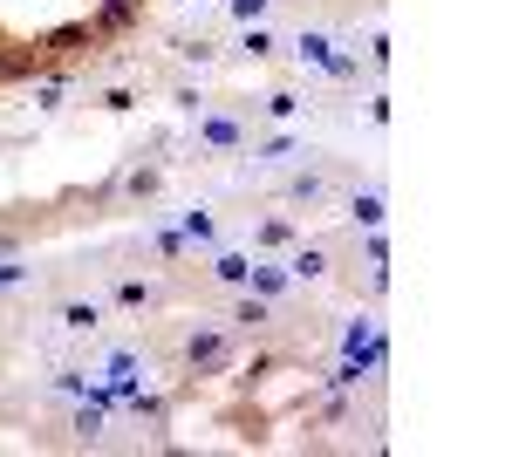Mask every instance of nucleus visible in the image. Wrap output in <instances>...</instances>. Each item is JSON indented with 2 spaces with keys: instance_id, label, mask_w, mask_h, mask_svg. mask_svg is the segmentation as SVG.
Listing matches in <instances>:
<instances>
[{
  "instance_id": "f257e3e1",
  "label": "nucleus",
  "mask_w": 512,
  "mask_h": 457,
  "mask_svg": "<svg viewBox=\"0 0 512 457\" xmlns=\"http://www.w3.org/2000/svg\"><path fill=\"white\" fill-rule=\"evenodd\" d=\"M233 362V335L226 328H185L178 335V376H219Z\"/></svg>"
},
{
  "instance_id": "f03ea898",
  "label": "nucleus",
  "mask_w": 512,
  "mask_h": 457,
  "mask_svg": "<svg viewBox=\"0 0 512 457\" xmlns=\"http://www.w3.org/2000/svg\"><path fill=\"white\" fill-rule=\"evenodd\" d=\"M158 191H164V164H158V157H144V164H130L103 198H110V205H151Z\"/></svg>"
},
{
  "instance_id": "7ed1b4c3",
  "label": "nucleus",
  "mask_w": 512,
  "mask_h": 457,
  "mask_svg": "<svg viewBox=\"0 0 512 457\" xmlns=\"http://www.w3.org/2000/svg\"><path fill=\"white\" fill-rule=\"evenodd\" d=\"M137 21H144V0H96V14H89V41L103 48V41L130 35Z\"/></svg>"
},
{
  "instance_id": "20e7f679",
  "label": "nucleus",
  "mask_w": 512,
  "mask_h": 457,
  "mask_svg": "<svg viewBox=\"0 0 512 457\" xmlns=\"http://www.w3.org/2000/svg\"><path fill=\"white\" fill-rule=\"evenodd\" d=\"M198 144L205 151H246V123L226 110H198Z\"/></svg>"
},
{
  "instance_id": "39448f33",
  "label": "nucleus",
  "mask_w": 512,
  "mask_h": 457,
  "mask_svg": "<svg viewBox=\"0 0 512 457\" xmlns=\"http://www.w3.org/2000/svg\"><path fill=\"white\" fill-rule=\"evenodd\" d=\"M328 198H335V178H328V171H294V178H287V205H308V212H315Z\"/></svg>"
},
{
  "instance_id": "423d86ee",
  "label": "nucleus",
  "mask_w": 512,
  "mask_h": 457,
  "mask_svg": "<svg viewBox=\"0 0 512 457\" xmlns=\"http://www.w3.org/2000/svg\"><path fill=\"white\" fill-rule=\"evenodd\" d=\"M321 273H328V246H294L287 280H321Z\"/></svg>"
},
{
  "instance_id": "0eeeda50",
  "label": "nucleus",
  "mask_w": 512,
  "mask_h": 457,
  "mask_svg": "<svg viewBox=\"0 0 512 457\" xmlns=\"http://www.w3.org/2000/svg\"><path fill=\"white\" fill-rule=\"evenodd\" d=\"M246 294L280 301V294H287V267H246Z\"/></svg>"
},
{
  "instance_id": "6e6552de",
  "label": "nucleus",
  "mask_w": 512,
  "mask_h": 457,
  "mask_svg": "<svg viewBox=\"0 0 512 457\" xmlns=\"http://www.w3.org/2000/svg\"><path fill=\"white\" fill-rule=\"evenodd\" d=\"M233 321L246 328V335H267V321H274V301H260V294H246V301L233 307Z\"/></svg>"
},
{
  "instance_id": "1a4fd4ad",
  "label": "nucleus",
  "mask_w": 512,
  "mask_h": 457,
  "mask_svg": "<svg viewBox=\"0 0 512 457\" xmlns=\"http://www.w3.org/2000/svg\"><path fill=\"white\" fill-rule=\"evenodd\" d=\"M349 219L362 232H376V226H383V191H355V198H349Z\"/></svg>"
},
{
  "instance_id": "9d476101",
  "label": "nucleus",
  "mask_w": 512,
  "mask_h": 457,
  "mask_svg": "<svg viewBox=\"0 0 512 457\" xmlns=\"http://www.w3.org/2000/svg\"><path fill=\"white\" fill-rule=\"evenodd\" d=\"M151 301H158V287H151V280H137V273H123V280H117V307L137 314V307H151Z\"/></svg>"
},
{
  "instance_id": "9b49d317",
  "label": "nucleus",
  "mask_w": 512,
  "mask_h": 457,
  "mask_svg": "<svg viewBox=\"0 0 512 457\" xmlns=\"http://www.w3.org/2000/svg\"><path fill=\"white\" fill-rule=\"evenodd\" d=\"M62 328H76V335L103 328V307H96V301H62Z\"/></svg>"
},
{
  "instance_id": "f8f14e48",
  "label": "nucleus",
  "mask_w": 512,
  "mask_h": 457,
  "mask_svg": "<svg viewBox=\"0 0 512 457\" xmlns=\"http://www.w3.org/2000/svg\"><path fill=\"white\" fill-rule=\"evenodd\" d=\"M246 267H253L246 253H219V260H212V280H219V287H246Z\"/></svg>"
},
{
  "instance_id": "ddd939ff",
  "label": "nucleus",
  "mask_w": 512,
  "mask_h": 457,
  "mask_svg": "<svg viewBox=\"0 0 512 457\" xmlns=\"http://www.w3.org/2000/svg\"><path fill=\"white\" fill-rule=\"evenodd\" d=\"M171 48H178V62H192V69H205V62H219V48H212L205 35H185V41H171Z\"/></svg>"
},
{
  "instance_id": "4468645a",
  "label": "nucleus",
  "mask_w": 512,
  "mask_h": 457,
  "mask_svg": "<svg viewBox=\"0 0 512 457\" xmlns=\"http://www.w3.org/2000/svg\"><path fill=\"white\" fill-rule=\"evenodd\" d=\"M185 239H198V246H212V239H219V226H212V212H185Z\"/></svg>"
},
{
  "instance_id": "2eb2a0df",
  "label": "nucleus",
  "mask_w": 512,
  "mask_h": 457,
  "mask_svg": "<svg viewBox=\"0 0 512 457\" xmlns=\"http://www.w3.org/2000/svg\"><path fill=\"white\" fill-rule=\"evenodd\" d=\"M239 48H246L253 62H267V55H274V35H267L260 21H246V41H239Z\"/></svg>"
},
{
  "instance_id": "dca6fc26",
  "label": "nucleus",
  "mask_w": 512,
  "mask_h": 457,
  "mask_svg": "<svg viewBox=\"0 0 512 457\" xmlns=\"http://www.w3.org/2000/svg\"><path fill=\"white\" fill-rule=\"evenodd\" d=\"M96 103H103V110H110V116H123V110H130V103H137V89H130V82H110V89H103Z\"/></svg>"
},
{
  "instance_id": "f3484780",
  "label": "nucleus",
  "mask_w": 512,
  "mask_h": 457,
  "mask_svg": "<svg viewBox=\"0 0 512 457\" xmlns=\"http://www.w3.org/2000/svg\"><path fill=\"white\" fill-rule=\"evenodd\" d=\"M301 55H308V62H321V69L335 62V48H328V35H301Z\"/></svg>"
},
{
  "instance_id": "a211bd4d",
  "label": "nucleus",
  "mask_w": 512,
  "mask_h": 457,
  "mask_svg": "<svg viewBox=\"0 0 512 457\" xmlns=\"http://www.w3.org/2000/svg\"><path fill=\"white\" fill-rule=\"evenodd\" d=\"M260 246H294V226H287V219H267V226H260Z\"/></svg>"
},
{
  "instance_id": "6ab92c4d",
  "label": "nucleus",
  "mask_w": 512,
  "mask_h": 457,
  "mask_svg": "<svg viewBox=\"0 0 512 457\" xmlns=\"http://www.w3.org/2000/svg\"><path fill=\"white\" fill-rule=\"evenodd\" d=\"M253 157H260V164H280V157H294V137H267Z\"/></svg>"
},
{
  "instance_id": "aec40b11",
  "label": "nucleus",
  "mask_w": 512,
  "mask_h": 457,
  "mask_svg": "<svg viewBox=\"0 0 512 457\" xmlns=\"http://www.w3.org/2000/svg\"><path fill=\"white\" fill-rule=\"evenodd\" d=\"M185 246H192L185 232H158V253H164V260H185Z\"/></svg>"
},
{
  "instance_id": "412c9836",
  "label": "nucleus",
  "mask_w": 512,
  "mask_h": 457,
  "mask_svg": "<svg viewBox=\"0 0 512 457\" xmlns=\"http://www.w3.org/2000/svg\"><path fill=\"white\" fill-rule=\"evenodd\" d=\"M226 7H233V21H260L267 14V0H226Z\"/></svg>"
},
{
  "instance_id": "4be33fe9",
  "label": "nucleus",
  "mask_w": 512,
  "mask_h": 457,
  "mask_svg": "<svg viewBox=\"0 0 512 457\" xmlns=\"http://www.w3.org/2000/svg\"><path fill=\"white\" fill-rule=\"evenodd\" d=\"M267 116H294V89H274L267 96Z\"/></svg>"
},
{
  "instance_id": "5701e85b",
  "label": "nucleus",
  "mask_w": 512,
  "mask_h": 457,
  "mask_svg": "<svg viewBox=\"0 0 512 457\" xmlns=\"http://www.w3.org/2000/svg\"><path fill=\"white\" fill-rule=\"evenodd\" d=\"M178 7H205V0H178Z\"/></svg>"
}]
</instances>
